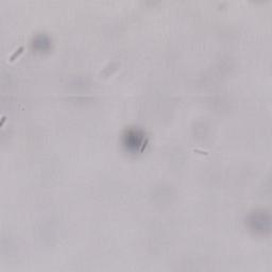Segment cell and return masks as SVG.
<instances>
[{
  "mask_svg": "<svg viewBox=\"0 0 272 272\" xmlns=\"http://www.w3.org/2000/svg\"><path fill=\"white\" fill-rule=\"evenodd\" d=\"M193 152H196V153H199V154H202V155H208L209 154V152L206 150H201L199 149V148H193Z\"/></svg>",
  "mask_w": 272,
  "mask_h": 272,
  "instance_id": "obj_2",
  "label": "cell"
},
{
  "mask_svg": "<svg viewBox=\"0 0 272 272\" xmlns=\"http://www.w3.org/2000/svg\"><path fill=\"white\" fill-rule=\"evenodd\" d=\"M4 121H5V117H4V116H2V119H1V126H3V123H4Z\"/></svg>",
  "mask_w": 272,
  "mask_h": 272,
  "instance_id": "obj_3",
  "label": "cell"
},
{
  "mask_svg": "<svg viewBox=\"0 0 272 272\" xmlns=\"http://www.w3.org/2000/svg\"><path fill=\"white\" fill-rule=\"evenodd\" d=\"M23 49H24V48H23V46H20V47H18V48H17L16 50L14 51V52H13V53H12L11 55H10V58H9V61H10V62H13V61H15V60L17 59V56H18V55H19V54H20V53H21V52L23 51Z\"/></svg>",
  "mask_w": 272,
  "mask_h": 272,
  "instance_id": "obj_1",
  "label": "cell"
}]
</instances>
